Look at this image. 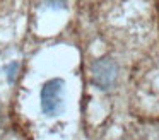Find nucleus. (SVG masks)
<instances>
[{
	"instance_id": "f03ea898",
	"label": "nucleus",
	"mask_w": 159,
	"mask_h": 140,
	"mask_svg": "<svg viewBox=\"0 0 159 140\" xmlns=\"http://www.w3.org/2000/svg\"><path fill=\"white\" fill-rule=\"evenodd\" d=\"M93 79L94 84L99 85L101 89H108L115 84L116 79V65L110 58H101L94 61L93 65Z\"/></svg>"
},
{
	"instance_id": "f257e3e1",
	"label": "nucleus",
	"mask_w": 159,
	"mask_h": 140,
	"mask_svg": "<svg viewBox=\"0 0 159 140\" xmlns=\"http://www.w3.org/2000/svg\"><path fill=\"white\" fill-rule=\"evenodd\" d=\"M63 80L62 79H52L41 89V109L46 115H58L63 104Z\"/></svg>"
}]
</instances>
